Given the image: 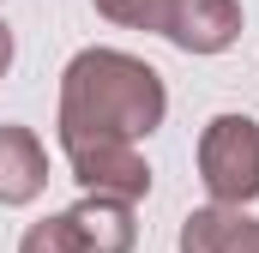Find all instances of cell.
I'll return each instance as SVG.
<instances>
[{
	"instance_id": "5b68a950",
	"label": "cell",
	"mask_w": 259,
	"mask_h": 253,
	"mask_svg": "<svg viewBox=\"0 0 259 253\" xmlns=\"http://www.w3.org/2000/svg\"><path fill=\"white\" fill-rule=\"evenodd\" d=\"M163 36L181 55H223L241 36V0H175Z\"/></svg>"
},
{
	"instance_id": "6da1fadb",
	"label": "cell",
	"mask_w": 259,
	"mask_h": 253,
	"mask_svg": "<svg viewBox=\"0 0 259 253\" xmlns=\"http://www.w3.org/2000/svg\"><path fill=\"white\" fill-rule=\"evenodd\" d=\"M169 115L163 72L127 49H78L61 72V145L78 139H151Z\"/></svg>"
},
{
	"instance_id": "8992f818",
	"label": "cell",
	"mask_w": 259,
	"mask_h": 253,
	"mask_svg": "<svg viewBox=\"0 0 259 253\" xmlns=\"http://www.w3.org/2000/svg\"><path fill=\"white\" fill-rule=\"evenodd\" d=\"M181 253H259V217H247V205H199L181 217Z\"/></svg>"
},
{
	"instance_id": "9c48e42d",
	"label": "cell",
	"mask_w": 259,
	"mask_h": 253,
	"mask_svg": "<svg viewBox=\"0 0 259 253\" xmlns=\"http://www.w3.org/2000/svg\"><path fill=\"white\" fill-rule=\"evenodd\" d=\"M18 253H72V241H66V229H61V217L30 223V229H24V241H18Z\"/></svg>"
},
{
	"instance_id": "ba28073f",
	"label": "cell",
	"mask_w": 259,
	"mask_h": 253,
	"mask_svg": "<svg viewBox=\"0 0 259 253\" xmlns=\"http://www.w3.org/2000/svg\"><path fill=\"white\" fill-rule=\"evenodd\" d=\"M97 6V18H109V24H121V30H169V6L175 0H91Z\"/></svg>"
},
{
	"instance_id": "277c9868",
	"label": "cell",
	"mask_w": 259,
	"mask_h": 253,
	"mask_svg": "<svg viewBox=\"0 0 259 253\" xmlns=\"http://www.w3.org/2000/svg\"><path fill=\"white\" fill-rule=\"evenodd\" d=\"M61 229L72 241V253H133V241H139L133 205L103 199V193H84L72 211H61Z\"/></svg>"
},
{
	"instance_id": "52a82bcc",
	"label": "cell",
	"mask_w": 259,
	"mask_h": 253,
	"mask_svg": "<svg viewBox=\"0 0 259 253\" xmlns=\"http://www.w3.org/2000/svg\"><path fill=\"white\" fill-rule=\"evenodd\" d=\"M49 187V151L30 126L6 121L0 126V205H30Z\"/></svg>"
},
{
	"instance_id": "3957f363",
	"label": "cell",
	"mask_w": 259,
	"mask_h": 253,
	"mask_svg": "<svg viewBox=\"0 0 259 253\" xmlns=\"http://www.w3.org/2000/svg\"><path fill=\"white\" fill-rule=\"evenodd\" d=\"M66 163H72V181L84 193H103V199H127L139 205L151 193V163L139 157L133 139H78V145H61Z\"/></svg>"
},
{
	"instance_id": "7a4b0ae2",
	"label": "cell",
	"mask_w": 259,
	"mask_h": 253,
	"mask_svg": "<svg viewBox=\"0 0 259 253\" xmlns=\"http://www.w3.org/2000/svg\"><path fill=\"white\" fill-rule=\"evenodd\" d=\"M199 181L217 205L259 199V121L253 115H211L199 133Z\"/></svg>"
},
{
	"instance_id": "30bf717a",
	"label": "cell",
	"mask_w": 259,
	"mask_h": 253,
	"mask_svg": "<svg viewBox=\"0 0 259 253\" xmlns=\"http://www.w3.org/2000/svg\"><path fill=\"white\" fill-rule=\"evenodd\" d=\"M6 66H12V30H6V18H0V78H6Z\"/></svg>"
}]
</instances>
